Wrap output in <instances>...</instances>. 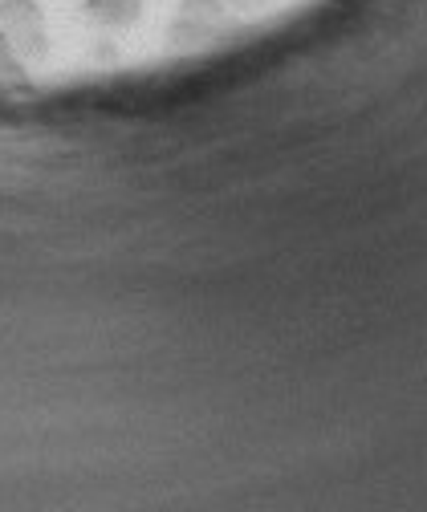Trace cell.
Wrapping results in <instances>:
<instances>
[{
    "mask_svg": "<svg viewBox=\"0 0 427 512\" xmlns=\"http://www.w3.org/2000/svg\"><path fill=\"white\" fill-rule=\"evenodd\" d=\"M183 17H196V21H216L224 13V0H183Z\"/></svg>",
    "mask_w": 427,
    "mask_h": 512,
    "instance_id": "4",
    "label": "cell"
},
{
    "mask_svg": "<svg viewBox=\"0 0 427 512\" xmlns=\"http://www.w3.org/2000/svg\"><path fill=\"white\" fill-rule=\"evenodd\" d=\"M212 21H196V17H183L171 25V41H208Z\"/></svg>",
    "mask_w": 427,
    "mask_h": 512,
    "instance_id": "3",
    "label": "cell"
},
{
    "mask_svg": "<svg viewBox=\"0 0 427 512\" xmlns=\"http://www.w3.org/2000/svg\"><path fill=\"white\" fill-rule=\"evenodd\" d=\"M9 53H13V45H9V33L0 29V57H9Z\"/></svg>",
    "mask_w": 427,
    "mask_h": 512,
    "instance_id": "6",
    "label": "cell"
},
{
    "mask_svg": "<svg viewBox=\"0 0 427 512\" xmlns=\"http://www.w3.org/2000/svg\"><path fill=\"white\" fill-rule=\"evenodd\" d=\"M224 5H232V9H261L265 0H224Z\"/></svg>",
    "mask_w": 427,
    "mask_h": 512,
    "instance_id": "5",
    "label": "cell"
},
{
    "mask_svg": "<svg viewBox=\"0 0 427 512\" xmlns=\"http://www.w3.org/2000/svg\"><path fill=\"white\" fill-rule=\"evenodd\" d=\"M0 5H5V0H0Z\"/></svg>",
    "mask_w": 427,
    "mask_h": 512,
    "instance_id": "7",
    "label": "cell"
},
{
    "mask_svg": "<svg viewBox=\"0 0 427 512\" xmlns=\"http://www.w3.org/2000/svg\"><path fill=\"white\" fill-rule=\"evenodd\" d=\"M86 13L106 29H122L139 21L143 0H86Z\"/></svg>",
    "mask_w": 427,
    "mask_h": 512,
    "instance_id": "2",
    "label": "cell"
},
{
    "mask_svg": "<svg viewBox=\"0 0 427 512\" xmlns=\"http://www.w3.org/2000/svg\"><path fill=\"white\" fill-rule=\"evenodd\" d=\"M0 29L9 33V45L17 57L45 53V21H41L37 0H5L0 5Z\"/></svg>",
    "mask_w": 427,
    "mask_h": 512,
    "instance_id": "1",
    "label": "cell"
}]
</instances>
